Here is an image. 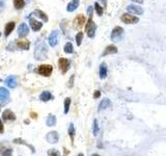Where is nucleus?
Wrapping results in <instances>:
<instances>
[{
  "label": "nucleus",
  "mask_w": 166,
  "mask_h": 156,
  "mask_svg": "<svg viewBox=\"0 0 166 156\" xmlns=\"http://www.w3.org/2000/svg\"><path fill=\"white\" fill-rule=\"evenodd\" d=\"M34 58L38 60H44L48 57V48L45 42H39L34 48Z\"/></svg>",
  "instance_id": "1"
},
{
  "label": "nucleus",
  "mask_w": 166,
  "mask_h": 156,
  "mask_svg": "<svg viewBox=\"0 0 166 156\" xmlns=\"http://www.w3.org/2000/svg\"><path fill=\"white\" fill-rule=\"evenodd\" d=\"M96 29H97V25H96V23L93 21V19L89 18L86 25H85V31H86L87 36H88L89 38H93L96 34Z\"/></svg>",
  "instance_id": "2"
},
{
  "label": "nucleus",
  "mask_w": 166,
  "mask_h": 156,
  "mask_svg": "<svg viewBox=\"0 0 166 156\" xmlns=\"http://www.w3.org/2000/svg\"><path fill=\"white\" fill-rule=\"evenodd\" d=\"M52 72H53V67L51 65H41L38 69V73L45 77H49Z\"/></svg>",
  "instance_id": "3"
},
{
  "label": "nucleus",
  "mask_w": 166,
  "mask_h": 156,
  "mask_svg": "<svg viewBox=\"0 0 166 156\" xmlns=\"http://www.w3.org/2000/svg\"><path fill=\"white\" fill-rule=\"evenodd\" d=\"M121 20L126 24H135V23H138V21H139L138 17L133 16L130 13H129V14H124L123 16H122Z\"/></svg>",
  "instance_id": "4"
},
{
  "label": "nucleus",
  "mask_w": 166,
  "mask_h": 156,
  "mask_svg": "<svg viewBox=\"0 0 166 156\" xmlns=\"http://www.w3.org/2000/svg\"><path fill=\"white\" fill-rule=\"evenodd\" d=\"M58 37H59V31L58 30H53V31L50 34L49 38H48V42H49V45L51 47H55L58 43Z\"/></svg>",
  "instance_id": "5"
},
{
  "label": "nucleus",
  "mask_w": 166,
  "mask_h": 156,
  "mask_svg": "<svg viewBox=\"0 0 166 156\" xmlns=\"http://www.w3.org/2000/svg\"><path fill=\"white\" fill-rule=\"evenodd\" d=\"M58 67H59V70H62V72L63 74L67 73L70 69L69 59H67L64 57H60L59 59H58Z\"/></svg>",
  "instance_id": "6"
},
{
  "label": "nucleus",
  "mask_w": 166,
  "mask_h": 156,
  "mask_svg": "<svg viewBox=\"0 0 166 156\" xmlns=\"http://www.w3.org/2000/svg\"><path fill=\"white\" fill-rule=\"evenodd\" d=\"M5 85L10 89H16L18 85V79L17 76L15 75H10L7 78L5 79Z\"/></svg>",
  "instance_id": "7"
},
{
  "label": "nucleus",
  "mask_w": 166,
  "mask_h": 156,
  "mask_svg": "<svg viewBox=\"0 0 166 156\" xmlns=\"http://www.w3.org/2000/svg\"><path fill=\"white\" fill-rule=\"evenodd\" d=\"M28 19H29V25H30V27H31V29L33 30V31H40L42 29V27H43V23L38 21L36 19L31 18V17Z\"/></svg>",
  "instance_id": "8"
},
{
  "label": "nucleus",
  "mask_w": 166,
  "mask_h": 156,
  "mask_svg": "<svg viewBox=\"0 0 166 156\" xmlns=\"http://www.w3.org/2000/svg\"><path fill=\"white\" fill-rule=\"evenodd\" d=\"M8 99H10V92L5 87H0V103L2 104H5L8 102Z\"/></svg>",
  "instance_id": "9"
},
{
  "label": "nucleus",
  "mask_w": 166,
  "mask_h": 156,
  "mask_svg": "<svg viewBox=\"0 0 166 156\" xmlns=\"http://www.w3.org/2000/svg\"><path fill=\"white\" fill-rule=\"evenodd\" d=\"M29 34V28L26 23H21L18 28V36L19 38H25Z\"/></svg>",
  "instance_id": "10"
},
{
  "label": "nucleus",
  "mask_w": 166,
  "mask_h": 156,
  "mask_svg": "<svg viewBox=\"0 0 166 156\" xmlns=\"http://www.w3.org/2000/svg\"><path fill=\"white\" fill-rule=\"evenodd\" d=\"M46 140L50 144H56L58 142V140H59V135H58L57 131H51V132H49L47 134Z\"/></svg>",
  "instance_id": "11"
},
{
  "label": "nucleus",
  "mask_w": 166,
  "mask_h": 156,
  "mask_svg": "<svg viewBox=\"0 0 166 156\" xmlns=\"http://www.w3.org/2000/svg\"><path fill=\"white\" fill-rule=\"evenodd\" d=\"M128 12L130 14H135V15H142L143 14V10L138 5H134V4H131L127 7Z\"/></svg>",
  "instance_id": "12"
},
{
  "label": "nucleus",
  "mask_w": 166,
  "mask_h": 156,
  "mask_svg": "<svg viewBox=\"0 0 166 156\" xmlns=\"http://www.w3.org/2000/svg\"><path fill=\"white\" fill-rule=\"evenodd\" d=\"M2 119L4 121H15L16 120V115L10 109H5L2 113Z\"/></svg>",
  "instance_id": "13"
},
{
  "label": "nucleus",
  "mask_w": 166,
  "mask_h": 156,
  "mask_svg": "<svg viewBox=\"0 0 166 156\" xmlns=\"http://www.w3.org/2000/svg\"><path fill=\"white\" fill-rule=\"evenodd\" d=\"M31 15H33V16H36V17H38V18H40L41 20H43L44 22H48V20H49V19H48L47 14H46V13H44L43 10H33Z\"/></svg>",
  "instance_id": "14"
},
{
  "label": "nucleus",
  "mask_w": 166,
  "mask_h": 156,
  "mask_svg": "<svg viewBox=\"0 0 166 156\" xmlns=\"http://www.w3.org/2000/svg\"><path fill=\"white\" fill-rule=\"evenodd\" d=\"M84 24H85V17L83 16V15H78V16L76 17L75 21H74V25H75V27L81 28Z\"/></svg>",
  "instance_id": "15"
},
{
  "label": "nucleus",
  "mask_w": 166,
  "mask_h": 156,
  "mask_svg": "<svg viewBox=\"0 0 166 156\" xmlns=\"http://www.w3.org/2000/svg\"><path fill=\"white\" fill-rule=\"evenodd\" d=\"M124 32V29L122 27H119V26H117V27H115L114 29L112 30V32H111V40H116L119 39V37L123 34Z\"/></svg>",
  "instance_id": "16"
},
{
  "label": "nucleus",
  "mask_w": 166,
  "mask_h": 156,
  "mask_svg": "<svg viewBox=\"0 0 166 156\" xmlns=\"http://www.w3.org/2000/svg\"><path fill=\"white\" fill-rule=\"evenodd\" d=\"M15 22H8L7 24L5 25V28H4V36L5 37H8L10 34L13 32V30L15 29Z\"/></svg>",
  "instance_id": "17"
},
{
  "label": "nucleus",
  "mask_w": 166,
  "mask_h": 156,
  "mask_svg": "<svg viewBox=\"0 0 166 156\" xmlns=\"http://www.w3.org/2000/svg\"><path fill=\"white\" fill-rule=\"evenodd\" d=\"M51 99H53V96H52V94L49 91H44L40 95V100L43 101V102H48Z\"/></svg>",
  "instance_id": "18"
},
{
  "label": "nucleus",
  "mask_w": 166,
  "mask_h": 156,
  "mask_svg": "<svg viewBox=\"0 0 166 156\" xmlns=\"http://www.w3.org/2000/svg\"><path fill=\"white\" fill-rule=\"evenodd\" d=\"M116 52H117L116 46H114V45H109V46H107V47L105 48V50H104V52H103V54H102V55L105 56V55H108V54L116 53Z\"/></svg>",
  "instance_id": "19"
},
{
  "label": "nucleus",
  "mask_w": 166,
  "mask_h": 156,
  "mask_svg": "<svg viewBox=\"0 0 166 156\" xmlns=\"http://www.w3.org/2000/svg\"><path fill=\"white\" fill-rule=\"evenodd\" d=\"M16 46L19 49L28 50L30 48V42L29 41H18L16 43Z\"/></svg>",
  "instance_id": "20"
},
{
  "label": "nucleus",
  "mask_w": 166,
  "mask_h": 156,
  "mask_svg": "<svg viewBox=\"0 0 166 156\" xmlns=\"http://www.w3.org/2000/svg\"><path fill=\"white\" fill-rule=\"evenodd\" d=\"M78 6H79V0H72V1L67 4V12H70V13H72V12H74V10H75Z\"/></svg>",
  "instance_id": "21"
},
{
  "label": "nucleus",
  "mask_w": 166,
  "mask_h": 156,
  "mask_svg": "<svg viewBox=\"0 0 166 156\" xmlns=\"http://www.w3.org/2000/svg\"><path fill=\"white\" fill-rule=\"evenodd\" d=\"M14 143H15V144L24 145V146H26V147H28V148H30V150H31V152H32V153L36 152V149H34L33 147L31 146V145H29V144H28V143H26L25 140H22V138H15V140H14Z\"/></svg>",
  "instance_id": "22"
},
{
  "label": "nucleus",
  "mask_w": 166,
  "mask_h": 156,
  "mask_svg": "<svg viewBox=\"0 0 166 156\" xmlns=\"http://www.w3.org/2000/svg\"><path fill=\"white\" fill-rule=\"evenodd\" d=\"M46 124H47V126L49 127H52V126H55L56 125V117L54 115H49L47 118V120H46Z\"/></svg>",
  "instance_id": "23"
},
{
  "label": "nucleus",
  "mask_w": 166,
  "mask_h": 156,
  "mask_svg": "<svg viewBox=\"0 0 166 156\" xmlns=\"http://www.w3.org/2000/svg\"><path fill=\"white\" fill-rule=\"evenodd\" d=\"M110 104H111V102L108 98L103 99V100L101 101V103H100V105H99V110H103V109L107 108V107H108Z\"/></svg>",
  "instance_id": "24"
},
{
  "label": "nucleus",
  "mask_w": 166,
  "mask_h": 156,
  "mask_svg": "<svg viewBox=\"0 0 166 156\" xmlns=\"http://www.w3.org/2000/svg\"><path fill=\"white\" fill-rule=\"evenodd\" d=\"M107 76V66L106 63H102L100 66V78L104 79Z\"/></svg>",
  "instance_id": "25"
},
{
  "label": "nucleus",
  "mask_w": 166,
  "mask_h": 156,
  "mask_svg": "<svg viewBox=\"0 0 166 156\" xmlns=\"http://www.w3.org/2000/svg\"><path fill=\"white\" fill-rule=\"evenodd\" d=\"M14 6L16 10H22L25 6V1L24 0H14Z\"/></svg>",
  "instance_id": "26"
},
{
  "label": "nucleus",
  "mask_w": 166,
  "mask_h": 156,
  "mask_svg": "<svg viewBox=\"0 0 166 156\" xmlns=\"http://www.w3.org/2000/svg\"><path fill=\"white\" fill-rule=\"evenodd\" d=\"M67 132H69V135H70V137H71L72 143H73L74 142V137H75V127H74V124H72V123L70 124Z\"/></svg>",
  "instance_id": "27"
},
{
  "label": "nucleus",
  "mask_w": 166,
  "mask_h": 156,
  "mask_svg": "<svg viewBox=\"0 0 166 156\" xmlns=\"http://www.w3.org/2000/svg\"><path fill=\"white\" fill-rule=\"evenodd\" d=\"M63 50H64L65 53H73L74 51V48H73V45H72V43H70V42H67V44L64 45V48H63Z\"/></svg>",
  "instance_id": "28"
},
{
  "label": "nucleus",
  "mask_w": 166,
  "mask_h": 156,
  "mask_svg": "<svg viewBox=\"0 0 166 156\" xmlns=\"http://www.w3.org/2000/svg\"><path fill=\"white\" fill-rule=\"evenodd\" d=\"M70 105H71V98H65L64 99V113L67 115L70 110Z\"/></svg>",
  "instance_id": "29"
},
{
  "label": "nucleus",
  "mask_w": 166,
  "mask_h": 156,
  "mask_svg": "<svg viewBox=\"0 0 166 156\" xmlns=\"http://www.w3.org/2000/svg\"><path fill=\"white\" fill-rule=\"evenodd\" d=\"M48 156H62L60 155V152L58 150H56V149H50V150H48Z\"/></svg>",
  "instance_id": "30"
},
{
  "label": "nucleus",
  "mask_w": 166,
  "mask_h": 156,
  "mask_svg": "<svg viewBox=\"0 0 166 156\" xmlns=\"http://www.w3.org/2000/svg\"><path fill=\"white\" fill-rule=\"evenodd\" d=\"M93 135H98V133H99V125H98V121L97 120L93 121Z\"/></svg>",
  "instance_id": "31"
},
{
  "label": "nucleus",
  "mask_w": 166,
  "mask_h": 156,
  "mask_svg": "<svg viewBox=\"0 0 166 156\" xmlns=\"http://www.w3.org/2000/svg\"><path fill=\"white\" fill-rule=\"evenodd\" d=\"M82 40H83V32L80 31V32H78L77 36H76V43H77V45H78V46L81 45Z\"/></svg>",
  "instance_id": "32"
},
{
  "label": "nucleus",
  "mask_w": 166,
  "mask_h": 156,
  "mask_svg": "<svg viewBox=\"0 0 166 156\" xmlns=\"http://www.w3.org/2000/svg\"><path fill=\"white\" fill-rule=\"evenodd\" d=\"M95 10H96V12H97V14L99 15V16H102V15H103V7H102L99 3L95 4Z\"/></svg>",
  "instance_id": "33"
},
{
  "label": "nucleus",
  "mask_w": 166,
  "mask_h": 156,
  "mask_svg": "<svg viewBox=\"0 0 166 156\" xmlns=\"http://www.w3.org/2000/svg\"><path fill=\"white\" fill-rule=\"evenodd\" d=\"M1 156H13V149L12 148H7L5 151L1 153Z\"/></svg>",
  "instance_id": "34"
},
{
  "label": "nucleus",
  "mask_w": 166,
  "mask_h": 156,
  "mask_svg": "<svg viewBox=\"0 0 166 156\" xmlns=\"http://www.w3.org/2000/svg\"><path fill=\"white\" fill-rule=\"evenodd\" d=\"M93 6H89V7L87 8V14L89 15V18H91V17H93Z\"/></svg>",
  "instance_id": "35"
},
{
  "label": "nucleus",
  "mask_w": 166,
  "mask_h": 156,
  "mask_svg": "<svg viewBox=\"0 0 166 156\" xmlns=\"http://www.w3.org/2000/svg\"><path fill=\"white\" fill-rule=\"evenodd\" d=\"M74 78H75V76L72 75V77H71V79H70V81H69V84H67V87H73Z\"/></svg>",
  "instance_id": "36"
},
{
  "label": "nucleus",
  "mask_w": 166,
  "mask_h": 156,
  "mask_svg": "<svg viewBox=\"0 0 166 156\" xmlns=\"http://www.w3.org/2000/svg\"><path fill=\"white\" fill-rule=\"evenodd\" d=\"M4 131V126H3V123H2V120L0 119V133H3Z\"/></svg>",
  "instance_id": "37"
},
{
  "label": "nucleus",
  "mask_w": 166,
  "mask_h": 156,
  "mask_svg": "<svg viewBox=\"0 0 166 156\" xmlns=\"http://www.w3.org/2000/svg\"><path fill=\"white\" fill-rule=\"evenodd\" d=\"M100 96H101V93H100V91H96L95 94H93V98H99Z\"/></svg>",
  "instance_id": "38"
},
{
  "label": "nucleus",
  "mask_w": 166,
  "mask_h": 156,
  "mask_svg": "<svg viewBox=\"0 0 166 156\" xmlns=\"http://www.w3.org/2000/svg\"><path fill=\"white\" fill-rule=\"evenodd\" d=\"M3 8H4V2L3 1H0V13L3 10Z\"/></svg>",
  "instance_id": "39"
},
{
  "label": "nucleus",
  "mask_w": 166,
  "mask_h": 156,
  "mask_svg": "<svg viewBox=\"0 0 166 156\" xmlns=\"http://www.w3.org/2000/svg\"><path fill=\"white\" fill-rule=\"evenodd\" d=\"M30 117L32 119H36L38 118V113H30Z\"/></svg>",
  "instance_id": "40"
},
{
  "label": "nucleus",
  "mask_w": 166,
  "mask_h": 156,
  "mask_svg": "<svg viewBox=\"0 0 166 156\" xmlns=\"http://www.w3.org/2000/svg\"><path fill=\"white\" fill-rule=\"evenodd\" d=\"M134 2H137V3H142L143 0H133Z\"/></svg>",
  "instance_id": "41"
},
{
  "label": "nucleus",
  "mask_w": 166,
  "mask_h": 156,
  "mask_svg": "<svg viewBox=\"0 0 166 156\" xmlns=\"http://www.w3.org/2000/svg\"><path fill=\"white\" fill-rule=\"evenodd\" d=\"M91 156H100V155H99V154H93Z\"/></svg>",
  "instance_id": "42"
},
{
  "label": "nucleus",
  "mask_w": 166,
  "mask_h": 156,
  "mask_svg": "<svg viewBox=\"0 0 166 156\" xmlns=\"http://www.w3.org/2000/svg\"><path fill=\"white\" fill-rule=\"evenodd\" d=\"M78 156H84V155H83L82 153H80V154H78Z\"/></svg>",
  "instance_id": "43"
},
{
  "label": "nucleus",
  "mask_w": 166,
  "mask_h": 156,
  "mask_svg": "<svg viewBox=\"0 0 166 156\" xmlns=\"http://www.w3.org/2000/svg\"><path fill=\"white\" fill-rule=\"evenodd\" d=\"M0 36H1V34H0Z\"/></svg>",
  "instance_id": "44"
},
{
  "label": "nucleus",
  "mask_w": 166,
  "mask_h": 156,
  "mask_svg": "<svg viewBox=\"0 0 166 156\" xmlns=\"http://www.w3.org/2000/svg\"><path fill=\"white\" fill-rule=\"evenodd\" d=\"M0 107H1V105H0Z\"/></svg>",
  "instance_id": "45"
}]
</instances>
